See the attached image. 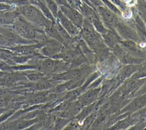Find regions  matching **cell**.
<instances>
[{
    "mask_svg": "<svg viewBox=\"0 0 146 130\" xmlns=\"http://www.w3.org/2000/svg\"><path fill=\"white\" fill-rule=\"evenodd\" d=\"M88 19L91 22L95 30L99 34H104L109 30L103 23L97 11H95L94 14Z\"/></svg>",
    "mask_w": 146,
    "mask_h": 130,
    "instance_id": "ffe728a7",
    "label": "cell"
},
{
    "mask_svg": "<svg viewBox=\"0 0 146 130\" xmlns=\"http://www.w3.org/2000/svg\"><path fill=\"white\" fill-rule=\"evenodd\" d=\"M144 93H146V80L144 82V84L141 86V87L139 89V90L137 91V92L135 94V97L138 96L141 94H143Z\"/></svg>",
    "mask_w": 146,
    "mask_h": 130,
    "instance_id": "d6a6232c",
    "label": "cell"
},
{
    "mask_svg": "<svg viewBox=\"0 0 146 130\" xmlns=\"http://www.w3.org/2000/svg\"><path fill=\"white\" fill-rule=\"evenodd\" d=\"M78 8L80 10V13L86 18H89L95 11H96V10L84 3H82Z\"/></svg>",
    "mask_w": 146,
    "mask_h": 130,
    "instance_id": "cb8c5ba5",
    "label": "cell"
},
{
    "mask_svg": "<svg viewBox=\"0 0 146 130\" xmlns=\"http://www.w3.org/2000/svg\"><path fill=\"white\" fill-rule=\"evenodd\" d=\"M112 50L116 58L122 64L125 65H140L144 62V59L132 56L119 44L115 46Z\"/></svg>",
    "mask_w": 146,
    "mask_h": 130,
    "instance_id": "52a82bcc",
    "label": "cell"
},
{
    "mask_svg": "<svg viewBox=\"0 0 146 130\" xmlns=\"http://www.w3.org/2000/svg\"><path fill=\"white\" fill-rule=\"evenodd\" d=\"M121 38L124 40L132 41L135 42H140V38L136 31L126 24L119 21L116 24L115 30Z\"/></svg>",
    "mask_w": 146,
    "mask_h": 130,
    "instance_id": "30bf717a",
    "label": "cell"
},
{
    "mask_svg": "<svg viewBox=\"0 0 146 130\" xmlns=\"http://www.w3.org/2000/svg\"><path fill=\"white\" fill-rule=\"evenodd\" d=\"M63 45L60 42L50 38L44 45L39 48L38 50V53L42 56L46 57H50L55 56L59 54L62 50Z\"/></svg>",
    "mask_w": 146,
    "mask_h": 130,
    "instance_id": "9c48e42d",
    "label": "cell"
},
{
    "mask_svg": "<svg viewBox=\"0 0 146 130\" xmlns=\"http://www.w3.org/2000/svg\"><path fill=\"white\" fill-rule=\"evenodd\" d=\"M146 107V93L136 96L122 108L117 114L127 113L130 115Z\"/></svg>",
    "mask_w": 146,
    "mask_h": 130,
    "instance_id": "ba28073f",
    "label": "cell"
},
{
    "mask_svg": "<svg viewBox=\"0 0 146 130\" xmlns=\"http://www.w3.org/2000/svg\"><path fill=\"white\" fill-rule=\"evenodd\" d=\"M101 1L103 2V3H104L108 9H109L110 10L113 11L116 15H118L121 14V12L119 10V9L116 7V5L112 3L111 1H110L109 0H101Z\"/></svg>",
    "mask_w": 146,
    "mask_h": 130,
    "instance_id": "4316f807",
    "label": "cell"
},
{
    "mask_svg": "<svg viewBox=\"0 0 146 130\" xmlns=\"http://www.w3.org/2000/svg\"><path fill=\"white\" fill-rule=\"evenodd\" d=\"M101 87L87 89L76 99L77 102L83 107L90 105L99 100Z\"/></svg>",
    "mask_w": 146,
    "mask_h": 130,
    "instance_id": "7c38bea8",
    "label": "cell"
},
{
    "mask_svg": "<svg viewBox=\"0 0 146 130\" xmlns=\"http://www.w3.org/2000/svg\"><path fill=\"white\" fill-rule=\"evenodd\" d=\"M70 69V63L52 58H46L37 64V69L46 74L60 73Z\"/></svg>",
    "mask_w": 146,
    "mask_h": 130,
    "instance_id": "277c9868",
    "label": "cell"
},
{
    "mask_svg": "<svg viewBox=\"0 0 146 130\" xmlns=\"http://www.w3.org/2000/svg\"><path fill=\"white\" fill-rule=\"evenodd\" d=\"M96 101L90 105L83 107L80 111V112L75 116L74 119L78 123L79 125H80L88 115H90L91 113L94 112Z\"/></svg>",
    "mask_w": 146,
    "mask_h": 130,
    "instance_id": "7402d4cb",
    "label": "cell"
},
{
    "mask_svg": "<svg viewBox=\"0 0 146 130\" xmlns=\"http://www.w3.org/2000/svg\"><path fill=\"white\" fill-rule=\"evenodd\" d=\"M26 78L32 82H35L42 78L45 77L46 74L38 72H32L29 73H23Z\"/></svg>",
    "mask_w": 146,
    "mask_h": 130,
    "instance_id": "d4e9b609",
    "label": "cell"
},
{
    "mask_svg": "<svg viewBox=\"0 0 146 130\" xmlns=\"http://www.w3.org/2000/svg\"><path fill=\"white\" fill-rule=\"evenodd\" d=\"M109 1H111L115 5H116L120 7V8H121L122 10H124L125 9V6L124 3L123 2H121L120 0H109Z\"/></svg>",
    "mask_w": 146,
    "mask_h": 130,
    "instance_id": "836d02e7",
    "label": "cell"
},
{
    "mask_svg": "<svg viewBox=\"0 0 146 130\" xmlns=\"http://www.w3.org/2000/svg\"><path fill=\"white\" fill-rule=\"evenodd\" d=\"M27 79L24 73L15 72H8L0 78V82L5 85H12L18 81Z\"/></svg>",
    "mask_w": 146,
    "mask_h": 130,
    "instance_id": "9a60e30c",
    "label": "cell"
},
{
    "mask_svg": "<svg viewBox=\"0 0 146 130\" xmlns=\"http://www.w3.org/2000/svg\"><path fill=\"white\" fill-rule=\"evenodd\" d=\"M102 37L105 45L112 49L121 41V38L115 30H109L106 33L102 34Z\"/></svg>",
    "mask_w": 146,
    "mask_h": 130,
    "instance_id": "e0dca14e",
    "label": "cell"
},
{
    "mask_svg": "<svg viewBox=\"0 0 146 130\" xmlns=\"http://www.w3.org/2000/svg\"><path fill=\"white\" fill-rule=\"evenodd\" d=\"M19 15V14L15 9L2 12L0 13V25H12Z\"/></svg>",
    "mask_w": 146,
    "mask_h": 130,
    "instance_id": "d6986e66",
    "label": "cell"
},
{
    "mask_svg": "<svg viewBox=\"0 0 146 130\" xmlns=\"http://www.w3.org/2000/svg\"><path fill=\"white\" fill-rule=\"evenodd\" d=\"M110 116L111 115L107 112L99 113L93 121L89 130H104Z\"/></svg>",
    "mask_w": 146,
    "mask_h": 130,
    "instance_id": "ac0fdd59",
    "label": "cell"
},
{
    "mask_svg": "<svg viewBox=\"0 0 146 130\" xmlns=\"http://www.w3.org/2000/svg\"><path fill=\"white\" fill-rule=\"evenodd\" d=\"M89 1L95 7L103 6V3L101 0H89Z\"/></svg>",
    "mask_w": 146,
    "mask_h": 130,
    "instance_id": "e575fe53",
    "label": "cell"
},
{
    "mask_svg": "<svg viewBox=\"0 0 146 130\" xmlns=\"http://www.w3.org/2000/svg\"><path fill=\"white\" fill-rule=\"evenodd\" d=\"M51 82V81L44 77L36 82H34V88L35 89L39 90H51L54 87Z\"/></svg>",
    "mask_w": 146,
    "mask_h": 130,
    "instance_id": "603a6c76",
    "label": "cell"
},
{
    "mask_svg": "<svg viewBox=\"0 0 146 130\" xmlns=\"http://www.w3.org/2000/svg\"><path fill=\"white\" fill-rule=\"evenodd\" d=\"M146 127V123L144 120H141L136 124L130 126L127 130H144Z\"/></svg>",
    "mask_w": 146,
    "mask_h": 130,
    "instance_id": "f1b7e54d",
    "label": "cell"
},
{
    "mask_svg": "<svg viewBox=\"0 0 146 130\" xmlns=\"http://www.w3.org/2000/svg\"><path fill=\"white\" fill-rule=\"evenodd\" d=\"M13 0H0V2H4V3H7L10 5L11 2L13 1Z\"/></svg>",
    "mask_w": 146,
    "mask_h": 130,
    "instance_id": "d590c367",
    "label": "cell"
},
{
    "mask_svg": "<svg viewBox=\"0 0 146 130\" xmlns=\"http://www.w3.org/2000/svg\"><path fill=\"white\" fill-rule=\"evenodd\" d=\"M47 7L52 13L54 17L56 19L58 13L59 11L58 5L56 3L54 0H44Z\"/></svg>",
    "mask_w": 146,
    "mask_h": 130,
    "instance_id": "484cf974",
    "label": "cell"
},
{
    "mask_svg": "<svg viewBox=\"0 0 146 130\" xmlns=\"http://www.w3.org/2000/svg\"><path fill=\"white\" fill-rule=\"evenodd\" d=\"M140 65H126L122 68L116 80L121 84L125 80L129 78L138 69Z\"/></svg>",
    "mask_w": 146,
    "mask_h": 130,
    "instance_id": "2e32d148",
    "label": "cell"
},
{
    "mask_svg": "<svg viewBox=\"0 0 146 130\" xmlns=\"http://www.w3.org/2000/svg\"><path fill=\"white\" fill-rule=\"evenodd\" d=\"M120 44L121 46L132 56L144 60L146 58V53L138 46L136 42L129 40H121Z\"/></svg>",
    "mask_w": 146,
    "mask_h": 130,
    "instance_id": "4fadbf2b",
    "label": "cell"
},
{
    "mask_svg": "<svg viewBox=\"0 0 146 130\" xmlns=\"http://www.w3.org/2000/svg\"><path fill=\"white\" fill-rule=\"evenodd\" d=\"M15 7L7 3L0 2V11H5L11 10H14Z\"/></svg>",
    "mask_w": 146,
    "mask_h": 130,
    "instance_id": "4dcf8cb0",
    "label": "cell"
},
{
    "mask_svg": "<svg viewBox=\"0 0 146 130\" xmlns=\"http://www.w3.org/2000/svg\"><path fill=\"white\" fill-rule=\"evenodd\" d=\"M44 31L46 35L48 38H50L51 39L55 40L60 42L63 45H64L65 44V41L64 40V39L62 38V37L60 36V33H59V31L55 26V22L51 23L48 26L45 27L44 29Z\"/></svg>",
    "mask_w": 146,
    "mask_h": 130,
    "instance_id": "44dd1931",
    "label": "cell"
},
{
    "mask_svg": "<svg viewBox=\"0 0 146 130\" xmlns=\"http://www.w3.org/2000/svg\"><path fill=\"white\" fill-rule=\"evenodd\" d=\"M47 93L43 92L36 94L31 100V101L34 103H41L46 101L47 99Z\"/></svg>",
    "mask_w": 146,
    "mask_h": 130,
    "instance_id": "83f0119b",
    "label": "cell"
},
{
    "mask_svg": "<svg viewBox=\"0 0 146 130\" xmlns=\"http://www.w3.org/2000/svg\"><path fill=\"white\" fill-rule=\"evenodd\" d=\"M80 34L83 40L95 53L107 47L104 43L102 36L95 30L88 18H84Z\"/></svg>",
    "mask_w": 146,
    "mask_h": 130,
    "instance_id": "3957f363",
    "label": "cell"
},
{
    "mask_svg": "<svg viewBox=\"0 0 146 130\" xmlns=\"http://www.w3.org/2000/svg\"><path fill=\"white\" fill-rule=\"evenodd\" d=\"M62 26L73 38L79 34V29L72 23V22L66 17L62 12L59 10L56 19Z\"/></svg>",
    "mask_w": 146,
    "mask_h": 130,
    "instance_id": "5bb4252c",
    "label": "cell"
},
{
    "mask_svg": "<svg viewBox=\"0 0 146 130\" xmlns=\"http://www.w3.org/2000/svg\"><path fill=\"white\" fill-rule=\"evenodd\" d=\"M139 10L140 17H146V3L140 1L139 3Z\"/></svg>",
    "mask_w": 146,
    "mask_h": 130,
    "instance_id": "1f68e13d",
    "label": "cell"
},
{
    "mask_svg": "<svg viewBox=\"0 0 146 130\" xmlns=\"http://www.w3.org/2000/svg\"><path fill=\"white\" fill-rule=\"evenodd\" d=\"M63 130H80L79 125L76 121H75L74 119H72Z\"/></svg>",
    "mask_w": 146,
    "mask_h": 130,
    "instance_id": "f546056e",
    "label": "cell"
},
{
    "mask_svg": "<svg viewBox=\"0 0 146 130\" xmlns=\"http://www.w3.org/2000/svg\"><path fill=\"white\" fill-rule=\"evenodd\" d=\"M15 10L28 22L44 29L54 23L46 18L39 9L35 5L29 4L25 6L16 7Z\"/></svg>",
    "mask_w": 146,
    "mask_h": 130,
    "instance_id": "7a4b0ae2",
    "label": "cell"
},
{
    "mask_svg": "<svg viewBox=\"0 0 146 130\" xmlns=\"http://www.w3.org/2000/svg\"><path fill=\"white\" fill-rule=\"evenodd\" d=\"M146 78L141 79H133L129 78L125 80L121 85L117 88L121 96L124 98L132 99L135 93L144 84Z\"/></svg>",
    "mask_w": 146,
    "mask_h": 130,
    "instance_id": "5b68a950",
    "label": "cell"
},
{
    "mask_svg": "<svg viewBox=\"0 0 146 130\" xmlns=\"http://www.w3.org/2000/svg\"><path fill=\"white\" fill-rule=\"evenodd\" d=\"M11 27L16 34L27 40L45 42L50 39L46 35L43 29L28 22L21 15L15 19Z\"/></svg>",
    "mask_w": 146,
    "mask_h": 130,
    "instance_id": "6da1fadb",
    "label": "cell"
},
{
    "mask_svg": "<svg viewBox=\"0 0 146 130\" xmlns=\"http://www.w3.org/2000/svg\"><path fill=\"white\" fill-rule=\"evenodd\" d=\"M96 11L106 27H107L108 30H114L116 24L119 21L117 15L104 6L97 7Z\"/></svg>",
    "mask_w": 146,
    "mask_h": 130,
    "instance_id": "8992f818",
    "label": "cell"
},
{
    "mask_svg": "<svg viewBox=\"0 0 146 130\" xmlns=\"http://www.w3.org/2000/svg\"><path fill=\"white\" fill-rule=\"evenodd\" d=\"M59 10L78 29H82L84 18L80 12L71 6L67 7L64 6H60Z\"/></svg>",
    "mask_w": 146,
    "mask_h": 130,
    "instance_id": "8fae6325",
    "label": "cell"
}]
</instances>
